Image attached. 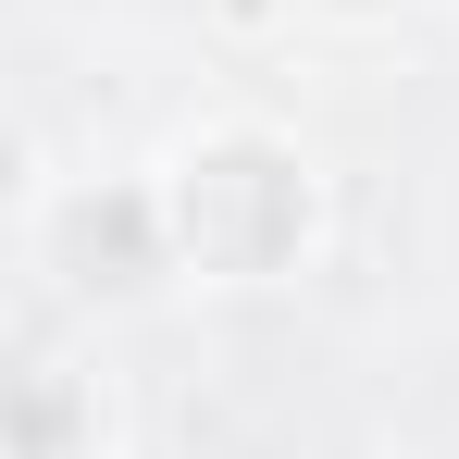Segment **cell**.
Returning <instances> with one entry per match:
<instances>
[{
    "label": "cell",
    "mask_w": 459,
    "mask_h": 459,
    "mask_svg": "<svg viewBox=\"0 0 459 459\" xmlns=\"http://www.w3.org/2000/svg\"><path fill=\"white\" fill-rule=\"evenodd\" d=\"M150 174H161V212H174L186 299H273V286L323 273V248H335V174L261 100L186 112L150 150Z\"/></svg>",
    "instance_id": "1"
},
{
    "label": "cell",
    "mask_w": 459,
    "mask_h": 459,
    "mask_svg": "<svg viewBox=\"0 0 459 459\" xmlns=\"http://www.w3.org/2000/svg\"><path fill=\"white\" fill-rule=\"evenodd\" d=\"M25 273L75 310V323H125V310L186 299L161 174H150V161H112V174H50V186L25 199Z\"/></svg>",
    "instance_id": "2"
},
{
    "label": "cell",
    "mask_w": 459,
    "mask_h": 459,
    "mask_svg": "<svg viewBox=\"0 0 459 459\" xmlns=\"http://www.w3.org/2000/svg\"><path fill=\"white\" fill-rule=\"evenodd\" d=\"M0 459H125V397H112V360H100V348H50V360H25V373H13Z\"/></svg>",
    "instance_id": "3"
},
{
    "label": "cell",
    "mask_w": 459,
    "mask_h": 459,
    "mask_svg": "<svg viewBox=\"0 0 459 459\" xmlns=\"http://www.w3.org/2000/svg\"><path fill=\"white\" fill-rule=\"evenodd\" d=\"M310 25H335V38H373V25H410L422 0H299Z\"/></svg>",
    "instance_id": "4"
}]
</instances>
